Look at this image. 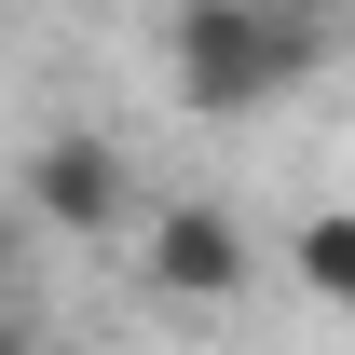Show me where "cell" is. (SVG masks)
Masks as SVG:
<instances>
[{
	"mask_svg": "<svg viewBox=\"0 0 355 355\" xmlns=\"http://www.w3.org/2000/svg\"><path fill=\"white\" fill-rule=\"evenodd\" d=\"M137 273H150V301L219 314V301H246L260 246H246V219H232L219 191H191V205H150V219H137Z\"/></svg>",
	"mask_w": 355,
	"mask_h": 355,
	"instance_id": "obj_3",
	"label": "cell"
},
{
	"mask_svg": "<svg viewBox=\"0 0 355 355\" xmlns=\"http://www.w3.org/2000/svg\"><path fill=\"white\" fill-rule=\"evenodd\" d=\"M137 164L110 150V137H83V123H55V137H28V232H55V246H137Z\"/></svg>",
	"mask_w": 355,
	"mask_h": 355,
	"instance_id": "obj_2",
	"label": "cell"
},
{
	"mask_svg": "<svg viewBox=\"0 0 355 355\" xmlns=\"http://www.w3.org/2000/svg\"><path fill=\"white\" fill-rule=\"evenodd\" d=\"M287 273H301L328 314H355V205H314V219L287 232Z\"/></svg>",
	"mask_w": 355,
	"mask_h": 355,
	"instance_id": "obj_4",
	"label": "cell"
},
{
	"mask_svg": "<svg viewBox=\"0 0 355 355\" xmlns=\"http://www.w3.org/2000/svg\"><path fill=\"white\" fill-rule=\"evenodd\" d=\"M328 42H342V0H178L164 83L191 123H246V110H287Z\"/></svg>",
	"mask_w": 355,
	"mask_h": 355,
	"instance_id": "obj_1",
	"label": "cell"
}]
</instances>
